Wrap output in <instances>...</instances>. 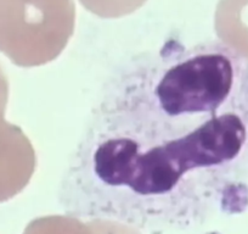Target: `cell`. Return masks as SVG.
<instances>
[{
	"instance_id": "1",
	"label": "cell",
	"mask_w": 248,
	"mask_h": 234,
	"mask_svg": "<svg viewBox=\"0 0 248 234\" xmlns=\"http://www.w3.org/2000/svg\"><path fill=\"white\" fill-rule=\"evenodd\" d=\"M73 218L150 234L248 209V60L168 40L112 71L60 181Z\"/></svg>"
},
{
	"instance_id": "2",
	"label": "cell",
	"mask_w": 248,
	"mask_h": 234,
	"mask_svg": "<svg viewBox=\"0 0 248 234\" xmlns=\"http://www.w3.org/2000/svg\"><path fill=\"white\" fill-rule=\"evenodd\" d=\"M73 25L72 0H0V51L18 66L39 65L42 48L59 54Z\"/></svg>"
},
{
	"instance_id": "3",
	"label": "cell",
	"mask_w": 248,
	"mask_h": 234,
	"mask_svg": "<svg viewBox=\"0 0 248 234\" xmlns=\"http://www.w3.org/2000/svg\"><path fill=\"white\" fill-rule=\"evenodd\" d=\"M8 81L0 68V202L17 194L31 174V149L21 131L4 120Z\"/></svg>"
},
{
	"instance_id": "4",
	"label": "cell",
	"mask_w": 248,
	"mask_h": 234,
	"mask_svg": "<svg viewBox=\"0 0 248 234\" xmlns=\"http://www.w3.org/2000/svg\"><path fill=\"white\" fill-rule=\"evenodd\" d=\"M217 23L223 42L248 60V0H220Z\"/></svg>"
},
{
	"instance_id": "5",
	"label": "cell",
	"mask_w": 248,
	"mask_h": 234,
	"mask_svg": "<svg viewBox=\"0 0 248 234\" xmlns=\"http://www.w3.org/2000/svg\"><path fill=\"white\" fill-rule=\"evenodd\" d=\"M146 0H80L89 11L101 17H119L137 10Z\"/></svg>"
}]
</instances>
